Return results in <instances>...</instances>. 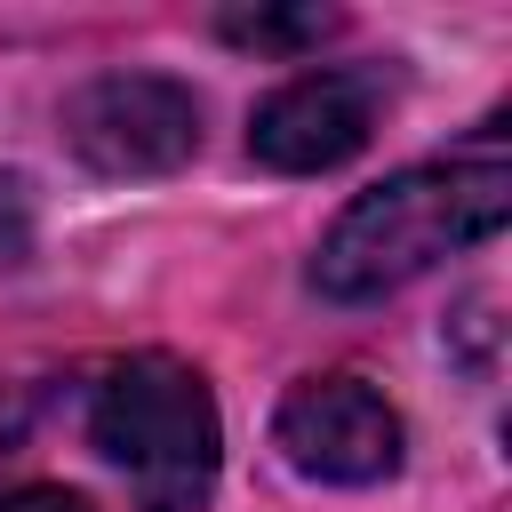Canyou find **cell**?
<instances>
[{"label":"cell","instance_id":"obj_5","mask_svg":"<svg viewBox=\"0 0 512 512\" xmlns=\"http://www.w3.org/2000/svg\"><path fill=\"white\" fill-rule=\"evenodd\" d=\"M376 96H384L376 72H296L248 112V152L280 176L344 168L376 128Z\"/></svg>","mask_w":512,"mask_h":512},{"label":"cell","instance_id":"obj_6","mask_svg":"<svg viewBox=\"0 0 512 512\" xmlns=\"http://www.w3.org/2000/svg\"><path fill=\"white\" fill-rule=\"evenodd\" d=\"M216 32L232 48H256V56H304V48H320L336 32V16L328 8H224Z\"/></svg>","mask_w":512,"mask_h":512},{"label":"cell","instance_id":"obj_7","mask_svg":"<svg viewBox=\"0 0 512 512\" xmlns=\"http://www.w3.org/2000/svg\"><path fill=\"white\" fill-rule=\"evenodd\" d=\"M24 240H32V184L0 176V256H24Z\"/></svg>","mask_w":512,"mask_h":512},{"label":"cell","instance_id":"obj_2","mask_svg":"<svg viewBox=\"0 0 512 512\" xmlns=\"http://www.w3.org/2000/svg\"><path fill=\"white\" fill-rule=\"evenodd\" d=\"M88 440L104 464L128 472L144 512H200L216 488V456H224V424H216L200 368L168 352H128L96 376Z\"/></svg>","mask_w":512,"mask_h":512},{"label":"cell","instance_id":"obj_8","mask_svg":"<svg viewBox=\"0 0 512 512\" xmlns=\"http://www.w3.org/2000/svg\"><path fill=\"white\" fill-rule=\"evenodd\" d=\"M0 512H96L80 488H8Z\"/></svg>","mask_w":512,"mask_h":512},{"label":"cell","instance_id":"obj_1","mask_svg":"<svg viewBox=\"0 0 512 512\" xmlns=\"http://www.w3.org/2000/svg\"><path fill=\"white\" fill-rule=\"evenodd\" d=\"M504 216H512V160L496 144L416 160V168L368 184L328 224V240L312 256V288L328 304H376V296L408 288L416 272H432L440 256L496 240Z\"/></svg>","mask_w":512,"mask_h":512},{"label":"cell","instance_id":"obj_4","mask_svg":"<svg viewBox=\"0 0 512 512\" xmlns=\"http://www.w3.org/2000/svg\"><path fill=\"white\" fill-rule=\"evenodd\" d=\"M272 440L304 480H328V488H368L400 472V416L368 376H304L280 400Z\"/></svg>","mask_w":512,"mask_h":512},{"label":"cell","instance_id":"obj_3","mask_svg":"<svg viewBox=\"0 0 512 512\" xmlns=\"http://www.w3.org/2000/svg\"><path fill=\"white\" fill-rule=\"evenodd\" d=\"M64 144L96 176H168L200 152V96L168 72H96L64 96Z\"/></svg>","mask_w":512,"mask_h":512},{"label":"cell","instance_id":"obj_9","mask_svg":"<svg viewBox=\"0 0 512 512\" xmlns=\"http://www.w3.org/2000/svg\"><path fill=\"white\" fill-rule=\"evenodd\" d=\"M0 456H8V416H0Z\"/></svg>","mask_w":512,"mask_h":512}]
</instances>
